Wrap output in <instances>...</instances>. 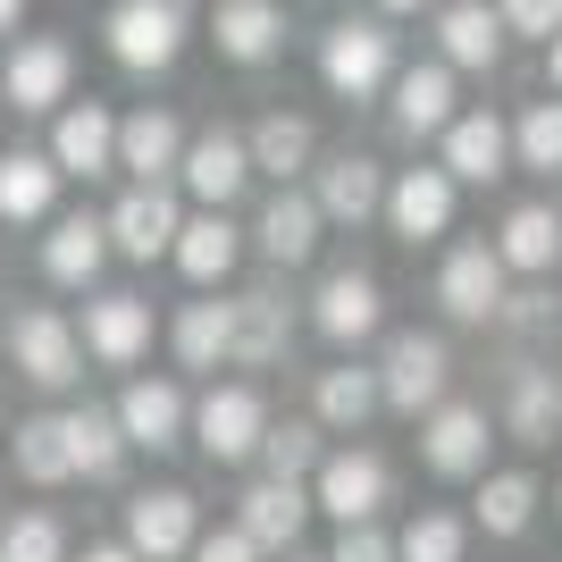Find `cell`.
Segmentation results:
<instances>
[{"mask_svg": "<svg viewBox=\"0 0 562 562\" xmlns=\"http://www.w3.org/2000/svg\"><path fill=\"white\" fill-rule=\"evenodd\" d=\"M177 186H186L202 211H235V193L252 186V151H244V135H235V126H202V135H186Z\"/></svg>", "mask_w": 562, "mask_h": 562, "instance_id": "9c48e42d", "label": "cell"}, {"mask_svg": "<svg viewBox=\"0 0 562 562\" xmlns=\"http://www.w3.org/2000/svg\"><path fill=\"white\" fill-rule=\"evenodd\" d=\"M101 43H110V59L126 76H168L193 43V9L186 0H110Z\"/></svg>", "mask_w": 562, "mask_h": 562, "instance_id": "6da1fadb", "label": "cell"}, {"mask_svg": "<svg viewBox=\"0 0 562 562\" xmlns=\"http://www.w3.org/2000/svg\"><path fill=\"white\" fill-rule=\"evenodd\" d=\"M18 25H25V0H0V43H18Z\"/></svg>", "mask_w": 562, "mask_h": 562, "instance_id": "bcb514c9", "label": "cell"}, {"mask_svg": "<svg viewBox=\"0 0 562 562\" xmlns=\"http://www.w3.org/2000/svg\"><path fill=\"white\" fill-rule=\"evenodd\" d=\"M319 235H328V218H319V202H311L303 186H278L252 218V244H260L269 269H303V260L319 252Z\"/></svg>", "mask_w": 562, "mask_h": 562, "instance_id": "e0dca14e", "label": "cell"}, {"mask_svg": "<svg viewBox=\"0 0 562 562\" xmlns=\"http://www.w3.org/2000/svg\"><path fill=\"white\" fill-rule=\"evenodd\" d=\"M101 227H110V252H126V260H168V244H177L186 211H177V193H168V186H126L110 211H101Z\"/></svg>", "mask_w": 562, "mask_h": 562, "instance_id": "7c38bea8", "label": "cell"}, {"mask_svg": "<svg viewBox=\"0 0 562 562\" xmlns=\"http://www.w3.org/2000/svg\"><path fill=\"white\" fill-rule=\"evenodd\" d=\"M328 562H395V538H386L378 520H352V529H336Z\"/></svg>", "mask_w": 562, "mask_h": 562, "instance_id": "7bdbcfd3", "label": "cell"}, {"mask_svg": "<svg viewBox=\"0 0 562 562\" xmlns=\"http://www.w3.org/2000/svg\"><path fill=\"white\" fill-rule=\"evenodd\" d=\"M76 345L93 352V361H110V370H126V361H143V345H151V303L143 294H93L85 303V319H76Z\"/></svg>", "mask_w": 562, "mask_h": 562, "instance_id": "ffe728a7", "label": "cell"}, {"mask_svg": "<svg viewBox=\"0 0 562 562\" xmlns=\"http://www.w3.org/2000/svg\"><path fill=\"white\" fill-rule=\"evenodd\" d=\"M495 319H513V328L529 336V328H546V319H554V294H504V311H495Z\"/></svg>", "mask_w": 562, "mask_h": 562, "instance_id": "f6af8a7d", "label": "cell"}, {"mask_svg": "<svg viewBox=\"0 0 562 562\" xmlns=\"http://www.w3.org/2000/svg\"><path fill=\"white\" fill-rule=\"evenodd\" d=\"M186 160V117L160 110V101H143V110L117 117V168L135 177V186H168Z\"/></svg>", "mask_w": 562, "mask_h": 562, "instance_id": "2e32d148", "label": "cell"}, {"mask_svg": "<svg viewBox=\"0 0 562 562\" xmlns=\"http://www.w3.org/2000/svg\"><path fill=\"white\" fill-rule=\"evenodd\" d=\"M0 520H9V504H0Z\"/></svg>", "mask_w": 562, "mask_h": 562, "instance_id": "f907efd6", "label": "cell"}, {"mask_svg": "<svg viewBox=\"0 0 562 562\" xmlns=\"http://www.w3.org/2000/svg\"><path fill=\"white\" fill-rule=\"evenodd\" d=\"M554 504H562V495H554Z\"/></svg>", "mask_w": 562, "mask_h": 562, "instance_id": "816d5d0a", "label": "cell"}, {"mask_svg": "<svg viewBox=\"0 0 562 562\" xmlns=\"http://www.w3.org/2000/svg\"><path fill=\"white\" fill-rule=\"evenodd\" d=\"M303 520H311V487H294V479H252V487H244V513H235V529H244L260 554H294Z\"/></svg>", "mask_w": 562, "mask_h": 562, "instance_id": "603a6c76", "label": "cell"}, {"mask_svg": "<svg viewBox=\"0 0 562 562\" xmlns=\"http://www.w3.org/2000/svg\"><path fill=\"white\" fill-rule=\"evenodd\" d=\"M504 428H513L520 446H554L562 437V378L538 370V361H520L513 395H504Z\"/></svg>", "mask_w": 562, "mask_h": 562, "instance_id": "1f68e13d", "label": "cell"}, {"mask_svg": "<svg viewBox=\"0 0 562 562\" xmlns=\"http://www.w3.org/2000/svg\"><path fill=\"white\" fill-rule=\"evenodd\" d=\"M193 538H202V513L186 487H151L126 504V554L135 562H186Z\"/></svg>", "mask_w": 562, "mask_h": 562, "instance_id": "8fae6325", "label": "cell"}, {"mask_svg": "<svg viewBox=\"0 0 562 562\" xmlns=\"http://www.w3.org/2000/svg\"><path fill=\"white\" fill-rule=\"evenodd\" d=\"M446 378H453L446 336L403 328V336H386V361H378V403L420 420V412H437V403H446Z\"/></svg>", "mask_w": 562, "mask_h": 562, "instance_id": "277c9868", "label": "cell"}, {"mask_svg": "<svg viewBox=\"0 0 562 562\" xmlns=\"http://www.w3.org/2000/svg\"><path fill=\"white\" fill-rule=\"evenodd\" d=\"M76 562H135V554H126V546H85Z\"/></svg>", "mask_w": 562, "mask_h": 562, "instance_id": "c3c4849f", "label": "cell"}, {"mask_svg": "<svg viewBox=\"0 0 562 562\" xmlns=\"http://www.w3.org/2000/svg\"><path fill=\"white\" fill-rule=\"evenodd\" d=\"M395 562H462V520L453 513H420L395 538Z\"/></svg>", "mask_w": 562, "mask_h": 562, "instance_id": "60d3db41", "label": "cell"}, {"mask_svg": "<svg viewBox=\"0 0 562 562\" xmlns=\"http://www.w3.org/2000/svg\"><path fill=\"white\" fill-rule=\"evenodd\" d=\"M386 462H378L370 446H336V453H319V470H311V504L336 520V529H352V520H378L386 513Z\"/></svg>", "mask_w": 562, "mask_h": 562, "instance_id": "5b68a950", "label": "cell"}, {"mask_svg": "<svg viewBox=\"0 0 562 562\" xmlns=\"http://www.w3.org/2000/svg\"><path fill=\"white\" fill-rule=\"evenodd\" d=\"M319 85H328L336 101H370L395 85V34L378 18H336L328 34H319Z\"/></svg>", "mask_w": 562, "mask_h": 562, "instance_id": "3957f363", "label": "cell"}, {"mask_svg": "<svg viewBox=\"0 0 562 562\" xmlns=\"http://www.w3.org/2000/svg\"><path fill=\"white\" fill-rule=\"evenodd\" d=\"M0 562H68L59 513H9L0 520Z\"/></svg>", "mask_w": 562, "mask_h": 562, "instance_id": "f35d334b", "label": "cell"}, {"mask_svg": "<svg viewBox=\"0 0 562 562\" xmlns=\"http://www.w3.org/2000/svg\"><path fill=\"white\" fill-rule=\"evenodd\" d=\"M437 50H446V68H495L504 59V18L487 0H446L437 9Z\"/></svg>", "mask_w": 562, "mask_h": 562, "instance_id": "f1b7e54d", "label": "cell"}, {"mask_svg": "<svg viewBox=\"0 0 562 562\" xmlns=\"http://www.w3.org/2000/svg\"><path fill=\"white\" fill-rule=\"evenodd\" d=\"M168 260H177L193 285H227L235 260H244V227H235V211H193L186 227H177V244H168Z\"/></svg>", "mask_w": 562, "mask_h": 562, "instance_id": "cb8c5ba5", "label": "cell"}, {"mask_svg": "<svg viewBox=\"0 0 562 562\" xmlns=\"http://www.w3.org/2000/svg\"><path fill=\"white\" fill-rule=\"evenodd\" d=\"M186 562H260V546L244 538V529H202Z\"/></svg>", "mask_w": 562, "mask_h": 562, "instance_id": "ee69618b", "label": "cell"}, {"mask_svg": "<svg viewBox=\"0 0 562 562\" xmlns=\"http://www.w3.org/2000/svg\"><path fill=\"white\" fill-rule=\"evenodd\" d=\"M101 260H110V227H101V211L50 218V235H43V278L50 285H93Z\"/></svg>", "mask_w": 562, "mask_h": 562, "instance_id": "d4e9b609", "label": "cell"}, {"mask_svg": "<svg viewBox=\"0 0 562 562\" xmlns=\"http://www.w3.org/2000/svg\"><path fill=\"white\" fill-rule=\"evenodd\" d=\"M235 370H269V361H278L285 352V336H294V303H278V294H269V285H252V294H235Z\"/></svg>", "mask_w": 562, "mask_h": 562, "instance_id": "4316f807", "label": "cell"}, {"mask_svg": "<svg viewBox=\"0 0 562 562\" xmlns=\"http://www.w3.org/2000/svg\"><path fill=\"white\" fill-rule=\"evenodd\" d=\"M168 336H177V361H186V370H218L235 352V311L227 303H186Z\"/></svg>", "mask_w": 562, "mask_h": 562, "instance_id": "836d02e7", "label": "cell"}, {"mask_svg": "<svg viewBox=\"0 0 562 562\" xmlns=\"http://www.w3.org/2000/svg\"><path fill=\"white\" fill-rule=\"evenodd\" d=\"M260 462H269V479H294V487H311V470H319V428L311 420H285L260 437Z\"/></svg>", "mask_w": 562, "mask_h": 562, "instance_id": "ab89813d", "label": "cell"}, {"mask_svg": "<svg viewBox=\"0 0 562 562\" xmlns=\"http://www.w3.org/2000/svg\"><path fill=\"white\" fill-rule=\"evenodd\" d=\"M437 143H446L437 168H446L453 186H495V177L513 168V126H504L495 110H453V126Z\"/></svg>", "mask_w": 562, "mask_h": 562, "instance_id": "9a60e30c", "label": "cell"}, {"mask_svg": "<svg viewBox=\"0 0 562 562\" xmlns=\"http://www.w3.org/2000/svg\"><path fill=\"white\" fill-rule=\"evenodd\" d=\"M487 412L479 403H437L420 420V462L437 470V479H479L487 470Z\"/></svg>", "mask_w": 562, "mask_h": 562, "instance_id": "ac0fdd59", "label": "cell"}, {"mask_svg": "<svg viewBox=\"0 0 562 562\" xmlns=\"http://www.w3.org/2000/svg\"><path fill=\"white\" fill-rule=\"evenodd\" d=\"M504 34H529V43H554L562 34V0H495Z\"/></svg>", "mask_w": 562, "mask_h": 562, "instance_id": "b9f144b4", "label": "cell"}, {"mask_svg": "<svg viewBox=\"0 0 562 562\" xmlns=\"http://www.w3.org/2000/svg\"><path fill=\"white\" fill-rule=\"evenodd\" d=\"M504 260H495V244H453L446 269H437V303L462 319V328H487L495 311H504Z\"/></svg>", "mask_w": 562, "mask_h": 562, "instance_id": "5bb4252c", "label": "cell"}, {"mask_svg": "<svg viewBox=\"0 0 562 562\" xmlns=\"http://www.w3.org/2000/svg\"><path fill=\"white\" fill-rule=\"evenodd\" d=\"M495 260L520 269V278H546L562 260V211L554 202H520V211L504 218V235H495Z\"/></svg>", "mask_w": 562, "mask_h": 562, "instance_id": "4dcf8cb0", "label": "cell"}, {"mask_svg": "<svg viewBox=\"0 0 562 562\" xmlns=\"http://www.w3.org/2000/svg\"><path fill=\"white\" fill-rule=\"evenodd\" d=\"M59 428H68V470H76V479H117V462H126V437H117V420L101 412V403H76V412H59Z\"/></svg>", "mask_w": 562, "mask_h": 562, "instance_id": "d6a6232c", "label": "cell"}, {"mask_svg": "<svg viewBox=\"0 0 562 562\" xmlns=\"http://www.w3.org/2000/svg\"><path fill=\"white\" fill-rule=\"evenodd\" d=\"M59 168L50 151H0V227H34V218L59 211Z\"/></svg>", "mask_w": 562, "mask_h": 562, "instance_id": "484cf974", "label": "cell"}, {"mask_svg": "<svg viewBox=\"0 0 562 562\" xmlns=\"http://www.w3.org/2000/svg\"><path fill=\"white\" fill-rule=\"evenodd\" d=\"M546 85H554V101H562V34L546 43Z\"/></svg>", "mask_w": 562, "mask_h": 562, "instance_id": "7dc6e473", "label": "cell"}, {"mask_svg": "<svg viewBox=\"0 0 562 562\" xmlns=\"http://www.w3.org/2000/svg\"><path fill=\"white\" fill-rule=\"evenodd\" d=\"M513 160H520V168H538V177H562V101H554V93L520 110V126H513Z\"/></svg>", "mask_w": 562, "mask_h": 562, "instance_id": "74e56055", "label": "cell"}, {"mask_svg": "<svg viewBox=\"0 0 562 562\" xmlns=\"http://www.w3.org/2000/svg\"><path fill=\"white\" fill-rule=\"evenodd\" d=\"M319 428H336V437H352V428L378 412V370H328L319 378Z\"/></svg>", "mask_w": 562, "mask_h": 562, "instance_id": "d590c367", "label": "cell"}, {"mask_svg": "<svg viewBox=\"0 0 562 562\" xmlns=\"http://www.w3.org/2000/svg\"><path fill=\"white\" fill-rule=\"evenodd\" d=\"M378 9H386V18H420L428 0H378Z\"/></svg>", "mask_w": 562, "mask_h": 562, "instance_id": "681fc988", "label": "cell"}, {"mask_svg": "<svg viewBox=\"0 0 562 562\" xmlns=\"http://www.w3.org/2000/svg\"><path fill=\"white\" fill-rule=\"evenodd\" d=\"M453 177L446 168H403L395 186H386V227L403 235V244H437V235L453 227Z\"/></svg>", "mask_w": 562, "mask_h": 562, "instance_id": "7402d4cb", "label": "cell"}, {"mask_svg": "<svg viewBox=\"0 0 562 562\" xmlns=\"http://www.w3.org/2000/svg\"><path fill=\"white\" fill-rule=\"evenodd\" d=\"M538 513V479H520V470H495L487 487H479V529L487 538H520Z\"/></svg>", "mask_w": 562, "mask_h": 562, "instance_id": "8d00e7d4", "label": "cell"}, {"mask_svg": "<svg viewBox=\"0 0 562 562\" xmlns=\"http://www.w3.org/2000/svg\"><path fill=\"white\" fill-rule=\"evenodd\" d=\"M311 202H319L328 227H361V218L386 211V168L370 151H336V160L311 168Z\"/></svg>", "mask_w": 562, "mask_h": 562, "instance_id": "4fadbf2b", "label": "cell"}, {"mask_svg": "<svg viewBox=\"0 0 562 562\" xmlns=\"http://www.w3.org/2000/svg\"><path fill=\"white\" fill-rule=\"evenodd\" d=\"M244 151H252V177H278V186H294V177H311V151H319V126L294 110H269L244 135Z\"/></svg>", "mask_w": 562, "mask_h": 562, "instance_id": "83f0119b", "label": "cell"}, {"mask_svg": "<svg viewBox=\"0 0 562 562\" xmlns=\"http://www.w3.org/2000/svg\"><path fill=\"white\" fill-rule=\"evenodd\" d=\"M9 462H18V479H34V487H59V479H76V470H68V428H59V412H34V420H18V446H9Z\"/></svg>", "mask_w": 562, "mask_h": 562, "instance_id": "e575fe53", "label": "cell"}, {"mask_svg": "<svg viewBox=\"0 0 562 562\" xmlns=\"http://www.w3.org/2000/svg\"><path fill=\"white\" fill-rule=\"evenodd\" d=\"M211 43H218V59H235V68H269L285 50V0H218Z\"/></svg>", "mask_w": 562, "mask_h": 562, "instance_id": "44dd1931", "label": "cell"}, {"mask_svg": "<svg viewBox=\"0 0 562 562\" xmlns=\"http://www.w3.org/2000/svg\"><path fill=\"white\" fill-rule=\"evenodd\" d=\"M395 126L403 135H446L453 126V68L446 59H428V68H395Z\"/></svg>", "mask_w": 562, "mask_h": 562, "instance_id": "f546056e", "label": "cell"}, {"mask_svg": "<svg viewBox=\"0 0 562 562\" xmlns=\"http://www.w3.org/2000/svg\"><path fill=\"white\" fill-rule=\"evenodd\" d=\"M186 437L211 453V462H252L260 437H269V403H260V386H211V395L193 403Z\"/></svg>", "mask_w": 562, "mask_h": 562, "instance_id": "52a82bcc", "label": "cell"}, {"mask_svg": "<svg viewBox=\"0 0 562 562\" xmlns=\"http://www.w3.org/2000/svg\"><path fill=\"white\" fill-rule=\"evenodd\" d=\"M9 361H18V378H34V386H76V378H85L76 319L50 311V303H25L18 319H9Z\"/></svg>", "mask_w": 562, "mask_h": 562, "instance_id": "8992f818", "label": "cell"}, {"mask_svg": "<svg viewBox=\"0 0 562 562\" xmlns=\"http://www.w3.org/2000/svg\"><path fill=\"white\" fill-rule=\"evenodd\" d=\"M110 420H117V437H126V453H177L193 403H186L177 378H135V386L110 403Z\"/></svg>", "mask_w": 562, "mask_h": 562, "instance_id": "ba28073f", "label": "cell"}, {"mask_svg": "<svg viewBox=\"0 0 562 562\" xmlns=\"http://www.w3.org/2000/svg\"><path fill=\"white\" fill-rule=\"evenodd\" d=\"M0 101L18 117H50L76 101V43L68 34H18L0 50Z\"/></svg>", "mask_w": 562, "mask_h": 562, "instance_id": "7a4b0ae2", "label": "cell"}, {"mask_svg": "<svg viewBox=\"0 0 562 562\" xmlns=\"http://www.w3.org/2000/svg\"><path fill=\"white\" fill-rule=\"evenodd\" d=\"M50 168L59 177H110L117 168V110H101V101H68V110H50Z\"/></svg>", "mask_w": 562, "mask_h": 562, "instance_id": "30bf717a", "label": "cell"}, {"mask_svg": "<svg viewBox=\"0 0 562 562\" xmlns=\"http://www.w3.org/2000/svg\"><path fill=\"white\" fill-rule=\"evenodd\" d=\"M378 319H386V294H378L370 269H328V278H319L311 328L328 336V345H361V336H378Z\"/></svg>", "mask_w": 562, "mask_h": 562, "instance_id": "d6986e66", "label": "cell"}]
</instances>
